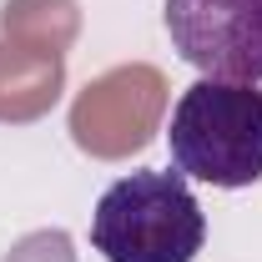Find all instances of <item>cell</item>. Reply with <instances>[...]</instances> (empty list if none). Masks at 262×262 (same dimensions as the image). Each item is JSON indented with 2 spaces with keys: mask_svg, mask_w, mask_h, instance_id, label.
I'll list each match as a JSON object with an SVG mask.
<instances>
[{
  "mask_svg": "<svg viewBox=\"0 0 262 262\" xmlns=\"http://www.w3.org/2000/svg\"><path fill=\"white\" fill-rule=\"evenodd\" d=\"M166 35L212 81H262V0H166Z\"/></svg>",
  "mask_w": 262,
  "mask_h": 262,
  "instance_id": "cell-3",
  "label": "cell"
},
{
  "mask_svg": "<svg viewBox=\"0 0 262 262\" xmlns=\"http://www.w3.org/2000/svg\"><path fill=\"white\" fill-rule=\"evenodd\" d=\"M166 146L182 177L227 187V192L262 182V91L247 81L202 76L177 101Z\"/></svg>",
  "mask_w": 262,
  "mask_h": 262,
  "instance_id": "cell-1",
  "label": "cell"
},
{
  "mask_svg": "<svg viewBox=\"0 0 262 262\" xmlns=\"http://www.w3.org/2000/svg\"><path fill=\"white\" fill-rule=\"evenodd\" d=\"M91 242L106 262H196L207 217L182 171H131L101 192Z\"/></svg>",
  "mask_w": 262,
  "mask_h": 262,
  "instance_id": "cell-2",
  "label": "cell"
}]
</instances>
